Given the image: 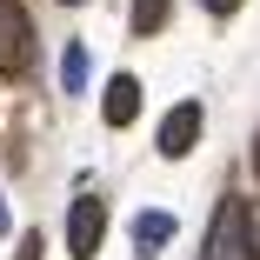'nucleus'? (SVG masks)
Wrapping results in <instances>:
<instances>
[{
    "instance_id": "nucleus-10",
    "label": "nucleus",
    "mask_w": 260,
    "mask_h": 260,
    "mask_svg": "<svg viewBox=\"0 0 260 260\" xmlns=\"http://www.w3.org/2000/svg\"><path fill=\"white\" fill-rule=\"evenodd\" d=\"M14 260H40V234H27V240H20V253H14Z\"/></svg>"
},
{
    "instance_id": "nucleus-8",
    "label": "nucleus",
    "mask_w": 260,
    "mask_h": 260,
    "mask_svg": "<svg viewBox=\"0 0 260 260\" xmlns=\"http://www.w3.org/2000/svg\"><path fill=\"white\" fill-rule=\"evenodd\" d=\"M160 20H167V0H134V34H140V40L160 34Z\"/></svg>"
},
{
    "instance_id": "nucleus-2",
    "label": "nucleus",
    "mask_w": 260,
    "mask_h": 260,
    "mask_svg": "<svg viewBox=\"0 0 260 260\" xmlns=\"http://www.w3.org/2000/svg\"><path fill=\"white\" fill-rule=\"evenodd\" d=\"M100 234H107V200H100V193H80L67 207V253L74 260H93L100 253Z\"/></svg>"
},
{
    "instance_id": "nucleus-11",
    "label": "nucleus",
    "mask_w": 260,
    "mask_h": 260,
    "mask_svg": "<svg viewBox=\"0 0 260 260\" xmlns=\"http://www.w3.org/2000/svg\"><path fill=\"white\" fill-rule=\"evenodd\" d=\"M240 7V0H207V14H234Z\"/></svg>"
},
{
    "instance_id": "nucleus-5",
    "label": "nucleus",
    "mask_w": 260,
    "mask_h": 260,
    "mask_svg": "<svg viewBox=\"0 0 260 260\" xmlns=\"http://www.w3.org/2000/svg\"><path fill=\"white\" fill-rule=\"evenodd\" d=\"M134 114H140V80L134 74H114L107 93H100V120H107V127H134Z\"/></svg>"
},
{
    "instance_id": "nucleus-13",
    "label": "nucleus",
    "mask_w": 260,
    "mask_h": 260,
    "mask_svg": "<svg viewBox=\"0 0 260 260\" xmlns=\"http://www.w3.org/2000/svg\"><path fill=\"white\" fill-rule=\"evenodd\" d=\"M253 174H260V140H253Z\"/></svg>"
},
{
    "instance_id": "nucleus-9",
    "label": "nucleus",
    "mask_w": 260,
    "mask_h": 260,
    "mask_svg": "<svg viewBox=\"0 0 260 260\" xmlns=\"http://www.w3.org/2000/svg\"><path fill=\"white\" fill-rule=\"evenodd\" d=\"M240 234H247V260H260V200L240 207Z\"/></svg>"
},
{
    "instance_id": "nucleus-7",
    "label": "nucleus",
    "mask_w": 260,
    "mask_h": 260,
    "mask_svg": "<svg viewBox=\"0 0 260 260\" xmlns=\"http://www.w3.org/2000/svg\"><path fill=\"white\" fill-rule=\"evenodd\" d=\"M60 87H67V93H80V87H87V47H80V40L60 54Z\"/></svg>"
},
{
    "instance_id": "nucleus-6",
    "label": "nucleus",
    "mask_w": 260,
    "mask_h": 260,
    "mask_svg": "<svg viewBox=\"0 0 260 260\" xmlns=\"http://www.w3.org/2000/svg\"><path fill=\"white\" fill-rule=\"evenodd\" d=\"M174 240V214H160V207H153V214H134V247L140 253H160Z\"/></svg>"
},
{
    "instance_id": "nucleus-1",
    "label": "nucleus",
    "mask_w": 260,
    "mask_h": 260,
    "mask_svg": "<svg viewBox=\"0 0 260 260\" xmlns=\"http://www.w3.org/2000/svg\"><path fill=\"white\" fill-rule=\"evenodd\" d=\"M34 67V20L20 0H0V74H27Z\"/></svg>"
},
{
    "instance_id": "nucleus-12",
    "label": "nucleus",
    "mask_w": 260,
    "mask_h": 260,
    "mask_svg": "<svg viewBox=\"0 0 260 260\" xmlns=\"http://www.w3.org/2000/svg\"><path fill=\"white\" fill-rule=\"evenodd\" d=\"M0 234H7V200H0Z\"/></svg>"
},
{
    "instance_id": "nucleus-4",
    "label": "nucleus",
    "mask_w": 260,
    "mask_h": 260,
    "mask_svg": "<svg viewBox=\"0 0 260 260\" xmlns=\"http://www.w3.org/2000/svg\"><path fill=\"white\" fill-rule=\"evenodd\" d=\"M200 260H247V234H240V200H227L214 214V234H207V253Z\"/></svg>"
},
{
    "instance_id": "nucleus-3",
    "label": "nucleus",
    "mask_w": 260,
    "mask_h": 260,
    "mask_svg": "<svg viewBox=\"0 0 260 260\" xmlns=\"http://www.w3.org/2000/svg\"><path fill=\"white\" fill-rule=\"evenodd\" d=\"M200 100H180V107H167V120H160V140H153V147H160L167 153V160H187V153H193V140H200Z\"/></svg>"
},
{
    "instance_id": "nucleus-14",
    "label": "nucleus",
    "mask_w": 260,
    "mask_h": 260,
    "mask_svg": "<svg viewBox=\"0 0 260 260\" xmlns=\"http://www.w3.org/2000/svg\"><path fill=\"white\" fill-rule=\"evenodd\" d=\"M67 7H80V0H67Z\"/></svg>"
}]
</instances>
